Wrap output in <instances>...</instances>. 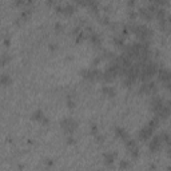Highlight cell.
Returning a JSON list of instances; mask_svg holds the SVG:
<instances>
[{
    "instance_id": "obj_1",
    "label": "cell",
    "mask_w": 171,
    "mask_h": 171,
    "mask_svg": "<svg viewBox=\"0 0 171 171\" xmlns=\"http://www.w3.org/2000/svg\"><path fill=\"white\" fill-rule=\"evenodd\" d=\"M127 28H128L130 32H132L138 38L139 42H147L152 36V30H150L144 24H130Z\"/></svg>"
},
{
    "instance_id": "obj_2",
    "label": "cell",
    "mask_w": 171,
    "mask_h": 171,
    "mask_svg": "<svg viewBox=\"0 0 171 171\" xmlns=\"http://www.w3.org/2000/svg\"><path fill=\"white\" fill-rule=\"evenodd\" d=\"M157 71H158V63L152 62V60L150 59L149 62L143 66V67L140 68L139 75H138V79L142 80V82H147V80H150L155 74H157Z\"/></svg>"
},
{
    "instance_id": "obj_3",
    "label": "cell",
    "mask_w": 171,
    "mask_h": 171,
    "mask_svg": "<svg viewBox=\"0 0 171 171\" xmlns=\"http://www.w3.org/2000/svg\"><path fill=\"white\" fill-rule=\"evenodd\" d=\"M79 74L87 80H99V79H102V74L103 72L98 68H83V70H80Z\"/></svg>"
},
{
    "instance_id": "obj_4",
    "label": "cell",
    "mask_w": 171,
    "mask_h": 171,
    "mask_svg": "<svg viewBox=\"0 0 171 171\" xmlns=\"http://www.w3.org/2000/svg\"><path fill=\"white\" fill-rule=\"evenodd\" d=\"M60 127L67 134H74L75 130L78 128V122H75L72 118H64L60 120Z\"/></svg>"
},
{
    "instance_id": "obj_5",
    "label": "cell",
    "mask_w": 171,
    "mask_h": 171,
    "mask_svg": "<svg viewBox=\"0 0 171 171\" xmlns=\"http://www.w3.org/2000/svg\"><path fill=\"white\" fill-rule=\"evenodd\" d=\"M158 91V87H157V83L155 82H143V84L140 86L139 88V94H144V95H155Z\"/></svg>"
},
{
    "instance_id": "obj_6",
    "label": "cell",
    "mask_w": 171,
    "mask_h": 171,
    "mask_svg": "<svg viewBox=\"0 0 171 171\" xmlns=\"http://www.w3.org/2000/svg\"><path fill=\"white\" fill-rule=\"evenodd\" d=\"M152 134H154V128L151 126H149V124H146L143 128H140V131L138 132V139L142 140V142H146V140H149L152 136Z\"/></svg>"
},
{
    "instance_id": "obj_7",
    "label": "cell",
    "mask_w": 171,
    "mask_h": 171,
    "mask_svg": "<svg viewBox=\"0 0 171 171\" xmlns=\"http://www.w3.org/2000/svg\"><path fill=\"white\" fill-rule=\"evenodd\" d=\"M163 142L162 139H160L159 135H155V136H151V140H150L149 143V150L150 152H157L160 150V147H162Z\"/></svg>"
},
{
    "instance_id": "obj_8",
    "label": "cell",
    "mask_w": 171,
    "mask_h": 171,
    "mask_svg": "<svg viewBox=\"0 0 171 171\" xmlns=\"http://www.w3.org/2000/svg\"><path fill=\"white\" fill-rule=\"evenodd\" d=\"M166 100L163 98H160V96L158 95H152V99H151V110L154 111V114H157L158 111H159L160 108H162L163 106H165Z\"/></svg>"
},
{
    "instance_id": "obj_9",
    "label": "cell",
    "mask_w": 171,
    "mask_h": 171,
    "mask_svg": "<svg viewBox=\"0 0 171 171\" xmlns=\"http://www.w3.org/2000/svg\"><path fill=\"white\" fill-rule=\"evenodd\" d=\"M155 116H157L159 120H166V119L170 116V103H168L167 100H166L165 106H163L162 108L157 112V114H155Z\"/></svg>"
},
{
    "instance_id": "obj_10",
    "label": "cell",
    "mask_w": 171,
    "mask_h": 171,
    "mask_svg": "<svg viewBox=\"0 0 171 171\" xmlns=\"http://www.w3.org/2000/svg\"><path fill=\"white\" fill-rule=\"evenodd\" d=\"M158 78H159V80L162 82V83H168L170 82V71L167 70V68L162 67V68H158Z\"/></svg>"
},
{
    "instance_id": "obj_11",
    "label": "cell",
    "mask_w": 171,
    "mask_h": 171,
    "mask_svg": "<svg viewBox=\"0 0 171 171\" xmlns=\"http://www.w3.org/2000/svg\"><path fill=\"white\" fill-rule=\"evenodd\" d=\"M138 15H139L142 19L147 20V22H150L151 19H154V15H152L151 12L147 9V7H142V8H139V11H138Z\"/></svg>"
},
{
    "instance_id": "obj_12",
    "label": "cell",
    "mask_w": 171,
    "mask_h": 171,
    "mask_svg": "<svg viewBox=\"0 0 171 171\" xmlns=\"http://www.w3.org/2000/svg\"><path fill=\"white\" fill-rule=\"evenodd\" d=\"M102 94L104 96H107V98H114L116 95V90L114 87H111V86H103L102 87Z\"/></svg>"
},
{
    "instance_id": "obj_13",
    "label": "cell",
    "mask_w": 171,
    "mask_h": 171,
    "mask_svg": "<svg viewBox=\"0 0 171 171\" xmlns=\"http://www.w3.org/2000/svg\"><path fill=\"white\" fill-rule=\"evenodd\" d=\"M115 152H104L103 154V159H104V165L106 166H112L115 162Z\"/></svg>"
},
{
    "instance_id": "obj_14",
    "label": "cell",
    "mask_w": 171,
    "mask_h": 171,
    "mask_svg": "<svg viewBox=\"0 0 171 171\" xmlns=\"http://www.w3.org/2000/svg\"><path fill=\"white\" fill-rule=\"evenodd\" d=\"M115 135H116V138L118 139H122V140H126V139H128V132L126 131V130L123 128V127H115Z\"/></svg>"
},
{
    "instance_id": "obj_15",
    "label": "cell",
    "mask_w": 171,
    "mask_h": 171,
    "mask_svg": "<svg viewBox=\"0 0 171 171\" xmlns=\"http://www.w3.org/2000/svg\"><path fill=\"white\" fill-rule=\"evenodd\" d=\"M75 11H76V8H75V6H74V4H66L64 7H62V9H60V14L70 16V15H72Z\"/></svg>"
},
{
    "instance_id": "obj_16",
    "label": "cell",
    "mask_w": 171,
    "mask_h": 171,
    "mask_svg": "<svg viewBox=\"0 0 171 171\" xmlns=\"http://www.w3.org/2000/svg\"><path fill=\"white\" fill-rule=\"evenodd\" d=\"M88 39H90V42L92 43L94 45H99L102 43V36L99 34H96L95 31L90 32V36H88Z\"/></svg>"
},
{
    "instance_id": "obj_17",
    "label": "cell",
    "mask_w": 171,
    "mask_h": 171,
    "mask_svg": "<svg viewBox=\"0 0 171 171\" xmlns=\"http://www.w3.org/2000/svg\"><path fill=\"white\" fill-rule=\"evenodd\" d=\"M44 112H43V110H40V108H38V110H35L34 112H32V115H31V119L32 120H36V122H42L43 119H44Z\"/></svg>"
},
{
    "instance_id": "obj_18",
    "label": "cell",
    "mask_w": 171,
    "mask_h": 171,
    "mask_svg": "<svg viewBox=\"0 0 171 171\" xmlns=\"http://www.w3.org/2000/svg\"><path fill=\"white\" fill-rule=\"evenodd\" d=\"M11 83H12V79L8 74H1V75H0V86L7 87V86H9Z\"/></svg>"
},
{
    "instance_id": "obj_19",
    "label": "cell",
    "mask_w": 171,
    "mask_h": 171,
    "mask_svg": "<svg viewBox=\"0 0 171 171\" xmlns=\"http://www.w3.org/2000/svg\"><path fill=\"white\" fill-rule=\"evenodd\" d=\"M159 136H160V139H162V142L166 144V146L168 147V144H170V134H168L167 131H162L159 134Z\"/></svg>"
},
{
    "instance_id": "obj_20",
    "label": "cell",
    "mask_w": 171,
    "mask_h": 171,
    "mask_svg": "<svg viewBox=\"0 0 171 171\" xmlns=\"http://www.w3.org/2000/svg\"><path fill=\"white\" fill-rule=\"evenodd\" d=\"M9 62H11V56H9L8 53H3V55L0 56V66H1V67L7 66Z\"/></svg>"
},
{
    "instance_id": "obj_21",
    "label": "cell",
    "mask_w": 171,
    "mask_h": 171,
    "mask_svg": "<svg viewBox=\"0 0 171 171\" xmlns=\"http://www.w3.org/2000/svg\"><path fill=\"white\" fill-rule=\"evenodd\" d=\"M126 142V149H127V151H130V150H132V149H135V147H138L136 146V142H135L134 139H126L124 140Z\"/></svg>"
},
{
    "instance_id": "obj_22",
    "label": "cell",
    "mask_w": 171,
    "mask_h": 171,
    "mask_svg": "<svg viewBox=\"0 0 171 171\" xmlns=\"http://www.w3.org/2000/svg\"><path fill=\"white\" fill-rule=\"evenodd\" d=\"M124 39H126V38H123L122 35L115 36L114 38V44L118 45V47H124Z\"/></svg>"
},
{
    "instance_id": "obj_23",
    "label": "cell",
    "mask_w": 171,
    "mask_h": 171,
    "mask_svg": "<svg viewBox=\"0 0 171 171\" xmlns=\"http://www.w3.org/2000/svg\"><path fill=\"white\" fill-rule=\"evenodd\" d=\"M155 17H157L158 20L165 19V17H166V9L162 8V7H159V8H158V11L155 12Z\"/></svg>"
},
{
    "instance_id": "obj_24",
    "label": "cell",
    "mask_w": 171,
    "mask_h": 171,
    "mask_svg": "<svg viewBox=\"0 0 171 171\" xmlns=\"http://www.w3.org/2000/svg\"><path fill=\"white\" fill-rule=\"evenodd\" d=\"M86 34H84V32H79L78 35H75V43L76 44H80L82 42H83V40H86Z\"/></svg>"
},
{
    "instance_id": "obj_25",
    "label": "cell",
    "mask_w": 171,
    "mask_h": 171,
    "mask_svg": "<svg viewBox=\"0 0 171 171\" xmlns=\"http://www.w3.org/2000/svg\"><path fill=\"white\" fill-rule=\"evenodd\" d=\"M66 104H67V107H68V108H74V107L76 106L75 100H74V99H72V96H71V95H68L67 98H66Z\"/></svg>"
},
{
    "instance_id": "obj_26",
    "label": "cell",
    "mask_w": 171,
    "mask_h": 171,
    "mask_svg": "<svg viewBox=\"0 0 171 171\" xmlns=\"http://www.w3.org/2000/svg\"><path fill=\"white\" fill-rule=\"evenodd\" d=\"M30 16H31V9H25V11H23L22 14H20L19 20H22V22H24V20H27Z\"/></svg>"
},
{
    "instance_id": "obj_27",
    "label": "cell",
    "mask_w": 171,
    "mask_h": 171,
    "mask_svg": "<svg viewBox=\"0 0 171 171\" xmlns=\"http://www.w3.org/2000/svg\"><path fill=\"white\" fill-rule=\"evenodd\" d=\"M159 122H160V120H159V119H158V118H157V116H154V118H152V119H151V120H150V122H149V123H147V124H149V126H151V127H152V128H154V130H155V128H157V127H158V126H159Z\"/></svg>"
},
{
    "instance_id": "obj_28",
    "label": "cell",
    "mask_w": 171,
    "mask_h": 171,
    "mask_svg": "<svg viewBox=\"0 0 171 171\" xmlns=\"http://www.w3.org/2000/svg\"><path fill=\"white\" fill-rule=\"evenodd\" d=\"M128 152H130V155H131L132 159H138V158H139V150H138V147H135V149L130 150Z\"/></svg>"
},
{
    "instance_id": "obj_29",
    "label": "cell",
    "mask_w": 171,
    "mask_h": 171,
    "mask_svg": "<svg viewBox=\"0 0 171 171\" xmlns=\"http://www.w3.org/2000/svg\"><path fill=\"white\" fill-rule=\"evenodd\" d=\"M150 3L152 4H157V6H166V4H168V0H149Z\"/></svg>"
},
{
    "instance_id": "obj_30",
    "label": "cell",
    "mask_w": 171,
    "mask_h": 171,
    "mask_svg": "<svg viewBox=\"0 0 171 171\" xmlns=\"http://www.w3.org/2000/svg\"><path fill=\"white\" fill-rule=\"evenodd\" d=\"M55 31L58 32V34H60V32L64 31V27H63L60 23H56V24H55Z\"/></svg>"
},
{
    "instance_id": "obj_31",
    "label": "cell",
    "mask_w": 171,
    "mask_h": 171,
    "mask_svg": "<svg viewBox=\"0 0 171 171\" xmlns=\"http://www.w3.org/2000/svg\"><path fill=\"white\" fill-rule=\"evenodd\" d=\"M119 167L120 168H128V167H131V165H130L128 160H122L120 165H119Z\"/></svg>"
},
{
    "instance_id": "obj_32",
    "label": "cell",
    "mask_w": 171,
    "mask_h": 171,
    "mask_svg": "<svg viewBox=\"0 0 171 171\" xmlns=\"http://www.w3.org/2000/svg\"><path fill=\"white\" fill-rule=\"evenodd\" d=\"M94 136H95V142H98V143H103L104 142V136L103 135H94Z\"/></svg>"
},
{
    "instance_id": "obj_33",
    "label": "cell",
    "mask_w": 171,
    "mask_h": 171,
    "mask_svg": "<svg viewBox=\"0 0 171 171\" xmlns=\"http://www.w3.org/2000/svg\"><path fill=\"white\" fill-rule=\"evenodd\" d=\"M67 144H75V138L70 134V136L67 138Z\"/></svg>"
},
{
    "instance_id": "obj_34",
    "label": "cell",
    "mask_w": 171,
    "mask_h": 171,
    "mask_svg": "<svg viewBox=\"0 0 171 171\" xmlns=\"http://www.w3.org/2000/svg\"><path fill=\"white\" fill-rule=\"evenodd\" d=\"M91 134H92V135L98 134V126H95V124H92V126H91Z\"/></svg>"
},
{
    "instance_id": "obj_35",
    "label": "cell",
    "mask_w": 171,
    "mask_h": 171,
    "mask_svg": "<svg viewBox=\"0 0 171 171\" xmlns=\"http://www.w3.org/2000/svg\"><path fill=\"white\" fill-rule=\"evenodd\" d=\"M102 59H103V58H102V56H98V58H95V59L92 60V64H94V66H96V64H98L99 62H100Z\"/></svg>"
},
{
    "instance_id": "obj_36",
    "label": "cell",
    "mask_w": 171,
    "mask_h": 171,
    "mask_svg": "<svg viewBox=\"0 0 171 171\" xmlns=\"http://www.w3.org/2000/svg\"><path fill=\"white\" fill-rule=\"evenodd\" d=\"M28 0H15V4L16 6H22V4H24V3H27Z\"/></svg>"
},
{
    "instance_id": "obj_37",
    "label": "cell",
    "mask_w": 171,
    "mask_h": 171,
    "mask_svg": "<svg viewBox=\"0 0 171 171\" xmlns=\"http://www.w3.org/2000/svg\"><path fill=\"white\" fill-rule=\"evenodd\" d=\"M45 165H47L48 166V167H51V166H53V160L52 159H45Z\"/></svg>"
},
{
    "instance_id": "obj_38",
    "label": "cell",
    "mask_w": 171,
    "mask_h": 171,
    "mask_svg": "<svg viewBox=\"0 0 171 171\" xmlns=\"http://www.w3.org/2000/svg\"><path fill=\"white\" fill-rule=\"evenodd\" d=\"M40 123H42V124H44V126H47V124L50 123V119H48L47 116H44V119H43V120L40 122Z\"/></svg>"
},
{
    "instance_id": "obj_39",
    "label": "cell",
    "mask_w": 171,
    "mask_h": 171,
    "mask_svg": "<svg viewBox=\"0 0 171 171\" xmlns=\"http://www.w3.org/2000/svg\"><path fill=\"white\" fill-rule=\"evenodd\" d=\"M79 32H80V27H76V28H74V30H72V34H74V36H75V35H78Z\"/></svg>"
},
{
    "instance_id": "obj_40",
    "label": "cell",
    "mask_w": 171,
    "mask_h": 171,
    "mask_svg": "<svg viewBox=\"0 0 171 171\" xmlns=\"http://www.w3.org/2000/svg\"><path fill=\"white\" fill-rule=\"evenodd\" d=\"M128 16H130V19H135V17H136V12H134V11H130Z\"/></svg>"
},
{
    "instance_id": "obj_41",
    "label": "cell",
    "mask_w": 171,
    "mask_h": 171,
    "mask_svg": "<svg viewBox=\"0 0 171 171\" xmlns=\"http://www.w3.org/2000/svg\"><path fill=\"white\" fill-rule=\"evenodd\" d=\"M58 47H59L58 44H50V50L51 51H56V50H58Z\"/></svg>"
},
{
    "instance_id": "obj_42",
    "label": "cell",
    "mask_w": 171,
    "mask_h": 171,
    "mask_svg": "<svg viewBox=\"0 0 171 171\" xmlns=\"http://www.w3.org/2000/svg\"><path fill=\"white\" fill-rule=\"evenodd\" d=\"M127 4H128L130 8H132V7L135 6V0H128V3H127Z\"/></svg>"
},
{
    "instance_id": "obj_43",
    "label": "cell",
    "mask_w": 171,
    "mask_h": 171,
    "mask_svg": "<svg viewBox=\"0 0 171 171\" xmlns=\"http://www.w3.org/2000/svg\"><path fill=\"white\" fill-rule=\"evenodd\" d=\"M53 4H55V1H53V0H47V6L48 7H53Z\"/></svg>"
},
{
    "instance_id": "obj_44",
    "label": "cell",
    "mask_w": 171,
    "mask_h": 171,
    "mask_svg": "<svg viewBox=\"0 0 171 171\" xmlns=\"http://www.w3.org/2000/svg\"><path fill=\"white\" fill-rule=\"evenodd\" d=\"M102 23H103V24H108V23H110L108 17H103V19H102Z\"/></svg>"
},
{
    "instance_id": "obj_45",
    "label": "cell",
    "mask_w": 171,
    "mask_h": 171,
    "mask_svg": "<svg viewBox=\"0 0 171 171\" xmlns=\"http://www.w3.org/2000/svg\"><path fill=\"white\" fill-rule=\"evenodd\" d=\"M4 44H6V45H9V40L6 39V40H4Z\"/></svg>"
}]
</instances>
